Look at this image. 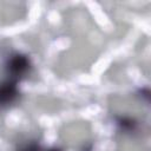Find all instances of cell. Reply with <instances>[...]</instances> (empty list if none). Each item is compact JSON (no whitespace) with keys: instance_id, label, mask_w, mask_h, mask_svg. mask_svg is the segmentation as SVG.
Returning a JSON list of instances; mask_svg holds the SVG:
<instances>
[{"instance_id":"6da1fadb","label":"cell","mask_w":151,"mask_h":151,"mask_svg":"<svg viewBox=\"0 0 151 151\" xmlns=\"http://www.w3.org/2000/svg\"><path fill=\"white\" fill-rule=\"evenodd\" d=\"M14 96H15L14 85L6 84V85H4V86H0V103L11 101Z\"/></svg>"},{"instance_id":"7a4b0ae2","label":"cell","mask_w":151,"mask_h":151,"mask_svg":"<svg viewBox=\"0 0 151 151\" xmlns=\"http://www.w3.org/2000/svg\"><path fill=\"white\" fill-rule=\"evenodd\" d=\"M27 67V60L22 57H15L12 61H11V70L14 73H20L22 72L25 68Z\"/></svg>"}]
</instances>
